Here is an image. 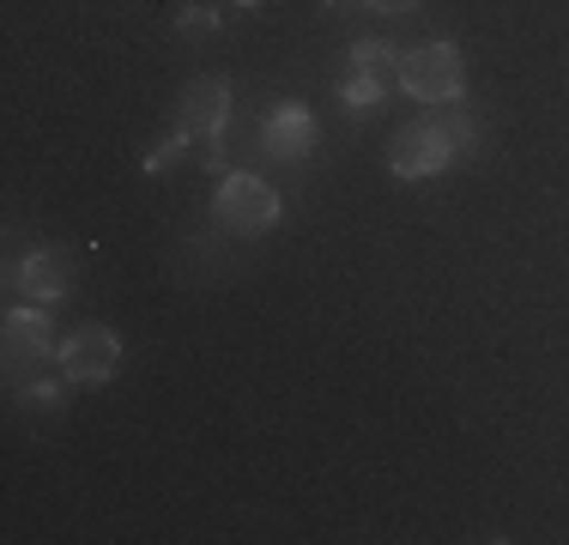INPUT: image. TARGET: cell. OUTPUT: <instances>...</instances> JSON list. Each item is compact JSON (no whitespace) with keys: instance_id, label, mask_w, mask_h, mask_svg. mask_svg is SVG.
Wrapping results in <instances>:
<instances>
[{"instance_id":"obj_1","label":"cell","mask_w":569,"mask_h":545,"mask_svg":"<svg viewBox=\"0 0 569 545\" xmlns=\"http://www.w3.org/2000/svg\"><path fill=\"white\" fill-rule=\"evenodd\" d=\"M212 218H219L224 230H237V237H267L284 218V200H279V188L261 182L254 170H230V176H219V188H212Z\"/></svg>"},{"instance_id":"obj_2","label":"cell","mask_w":569,"mask_h":545,"mask_svg":"<svg viewBox=\"0 0 569 545\" xmlns=\"http://www.w3.org/2000/svg\"><path fill=\"white\" fill-rule=\"evenodd\" d=\"M0 339H7V376L12 388L43 376V364L61 358V339L56 321H49V304H12L7 321H0Z\"/></svg>"},{"instance_id":"obj_3","label":"cell","mask_w":569,"mask_h":545,"mask_svg":"<svg viewBox=\"0 0 569 545\" xmlns=\"http://www.w3.org/2000/svg\"><path fill=\"white\" fill-rule=\"evenodd\" d=\"M400 91L418 103H460L467 91V61L449 37H430V43L406 49L400 54Z\"/></svg>"},{"instance_id":"obj_4","label":"cell","mask_w":569,"mask_h":545,"mask_svg":"<svg viewBox=\"0 0 569 545\" xmlns=\"http://www.w3.org/2000/svg\"><path fill=\"white\" fill-rule=\"evenodd\" d=\"M400 79V54L395 43H382V37H363V43L346 49V67H340V103L351 116H363V109L388 103V86Z\"/></svg>"},{"instance_id":"obj_5","label":"cell","mask_w":569,"mask_h":545,"mask_svg":"<svg viewBox=\"0 0 569 545\" xmlns=\"http://www.w3.org/2000/svg\"><path fill=\"white\" fill-rule=\"evenodd\" d=\"M56 364L73 388H103V382H116V370H121V334L110 321H79L73 334L61 339Z\"/></svg>"},{"instance_id":"obj_6","label":"cell","mask_w":569,"mask_h":545,"mask_svg":"<svg viewBox=\"0 0 569 545\" xmlns=\"http://www.w3.org/2000/svg\"><path fill=\"white\" fill-rule=\"evenodd\" d=\"M455 140L442 133V121H406V128L395 133V146H388V170L400 176V182H425V176H442L455 164Z\"/></svg>"},{"instance_id":"obj_7","label":"cell","mask_w":569,"mask_h":545,"mask_svg":"<svg viewBox=\"0 0 569 545\" xmlns=\"http://www.w3.org/2000/svg\"><path fill=\"white\" fill-rule=\"evenodd\" d=\"M230 103H237L230 79H224V73H200V79H188V86H182V103H176V128H182L188 140H207V133H224Z\"/></svg>"},{"instance_id":"obj_8","label":"cell","mask_w":569,"mask_h":545,"mask_svg":"<svg viewBox=\"0 0 569 545\" xmlns=\"http://www.w3.org/2000/svg\"><path fill=\"white\" fill-rule=\"evenodd\" d=\"M316 140H321V121H316V109H309V103H279V109H267L261 146H267L273 158L303 164L309 152H316Z\"/></svg>"},{"instance_id":"obj_9","label":"cell","mask_w":569,"mask_h":545,"mask_svg":"<svg viewBox=\"0 0 569 545\" xmlns=\"http://www.w3.org/2000/svg\"><path fill=\"white\" fill-rule=\"evenodd\" d=\"M73 285V261L61 249H31L12 267V291H24V304H61Z\"/></svg>"},{"instance_id":"obj_10","label":"cell","mask_w":569,"mask_h":545,"mask_svg":"<svg viewBox=\"0 0 569 545\" xmlns=\"http://www.w3.org/2000/svg\"><path fill=\"white\" fill-rule=\"evenodd\" d=\"M442 109H449V116H437V121H442V133L455 140V152H460V158H472V152L485 146V128H479V116H467L460 103H442Z\"/></svg>"},{"instance_id":"obj_11","label":"cell","mask_w":569,"mask_h":545,"mask_svg":"<svg viewBox=\"0 0 569 545\" xmlns=\"http://www.w3.org/2000/svg\"><path fill=\"white\" fill-rule=\"evenodd\" d=\"M188 146H194V140H188V133H182V128H176V133H164V140H158V146H152V152H146V176H164V170H170V164H176V158H182V152H188Z\"/></svg>"},{"instance_id":"obj_12","label":"cell","mask_w":569,"mask_h":545,"mask_svg":"<svg viewBox=\"0 0 569 545\" xmlns=\"http://www.w3.org/2000/svg\"><path fill=\"white\" fill-rule=\"evenodd\" d=\"M176 31H182V37H212V31H219V12H212V7H182V12H176Z\"/></svg>"},{"instance_id":"obj_13","label":"cell","mask_w":569,"mask_h":545,"mask_svg":"<svg viewBox=\"0 0 569 545\" xmlns=\"http://www.w3.org/2000/svg\"><path fill=\"white\" fill-rule=\"evenodd\" d=\"M19 394H24L31 406H56V400H61V382H56V376H37V382H24Z\"/></svg>"},{"instance_id":"obj_14","label":"cell","mask_w":569,"mask_h":545,"mask_svg":"<svg viewBox=\"0 0 569 545\" xmlns=\"http://www.w3.org/2000/svg\"><path fill=\"white\" fill-rule=\"evenodd\" d=\"M194 158L207 164V170L224 176V133H207V140H194Z\"/></svg>"},{"instance_id":"obj_15","label":"cell","mask_w":569,"mask_h":545,"mask_svg":"<svg viewBox=\"0 0 569 545\" xmlns=\"http://www.w3.org/2000/svg\"><path fill=\"white\" fill-rule=\"evenodd\" d=\"M358 7H370V12H388V19H406L412 7H425V0H358Z\"/></svg>"},{"instance_id":"obj_16","label":"cell","mask_w":569,"mask_h":545,"mask_svg":"<svg viewBox=\"0 0 569 545\" xmlns=\"http://www.w3.org/2000/svg\"><path fill=\"white\" fill-rule=\"evenodd\" d=\"M224 7H237V12H254V7H267V0H224Z\"/></svg>"}]
</instances>
